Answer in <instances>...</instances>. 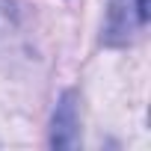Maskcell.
<instances>
[{
	"instance_id": "1",
	"label": "cell",
	"mask_w": 151,
	"mask_h": 151,
	"mask_svg": "<svg viewBox=\"0 0 151 151\" xmlns=\"http://www.w3.org/2000/svg\"><path fill=\"white\" fill-rule=\"evenodd\" d=\"M148 0H110V12L104 24V45L119 47L133 42L148 24Z\"/></svg>"
},
{
	"instance_id": "2",
	"label": "cell",
	"mask_w": 151,
	"mask_h": 151,
	"mask_svg": "<svg viewBox=\"0 0 151 151\" xmlns=\"http://www.w3.org/2000/svg\"><path fill=\"white\" fill-rule=\"evenodd\" d=\"M80 142V116H77V95L62 92L50 119V145L53 148H77Z\"/></svg>"
}]
</instances>
